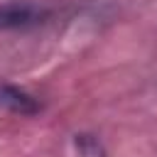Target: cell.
<instances>
[{
	"mask_svg": "<svg viewBox=\"0 0 157 157\" xmlns=\"http://www.w3.org/2000/svg\"><path fill=\"white\" fill-rule=\"evenodd\" d=\"M56 10L37 0H7L0 2V32L5 29H27L52 22Z\"/></svg>",
	"mask_w": 157,
	"mask_h": 157,
	"instance_id": "6da1fadb",
	"label": "cell"
}]
</instances>
